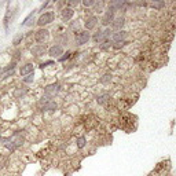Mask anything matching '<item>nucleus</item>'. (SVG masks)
I'll return each mask as SVG.
<instances>
[{
    "label": "nucleus",
    "mask_w": 176,
    "mask_h": 176,
    "mask_svg": "<svg viewBox=\"0 0 176 176\" xmlns=\"http://www.w3.org/2000/svg\"><path fill=\"white\" fill-rule=\"evenodd\" d=\"M0 72H2V66H0Z\"/></svg>",
    "instance_id": "nucleus-25"
},
{
    "label": "nucleus",
    "mask_w": 176,
    "mask_h": 176,
    "mask_svg": "<svg viewBox=\"0 0 176 176\" xmlns=\"http://www.w3.org/2000/svg\"><path fill=\"white\" fill-rule=\"evenodd\" d=\"M23 40H25V34H22V33H21V34H17V36L13 39V46H14V47L21 46Z\"/></svg>",
    "instance_id": "nucleus-18"
},
{
    "label": "nucleus",
    "mask_w": 176,
    "mask_h": 176,
    "mask_svg": "<svg viewBox=\"0 0 176 176\" xmlns=\"http://www.w3.org/2000/svg\"><path fill=\"white\" fill-rule=\"evenodd\" d=\"M95 0H84L83 3H81V4L84 6V7H94V6H95Z\"/></svg>",
    "instance_id": "nucleus-22"
},
{
    "label": "nucleus",
    "mask_w": 176,
    "mask_h": 176,
    "mask_svg": "<svg viewBox=\"0 0 176 176\" xmlns=\"http://www.w3.org/2000/svg\"><path fill=\"white\" fill-rule=\"evenodd\" d=\"M114 11L113 10H110V8H107L106 11H105V15H103V18H102V25L103 26H106V28H109V25H111V22L114 21Z\"/></svg>",
    "instance_id": "nucleus-11"
},
{
    "label": "nucleus",
    "mask_w": 176,
    "mask_h": 176,
    "mask_svg": "<svg viewBox=\"0 0 176 176\" xmlns=\"http://www.w3.org/2000/svg\"><path fill=\"white\" fill-rule=\"evenodd\" d=\"M59 91H61V84L59 83H51V84H48V86L44 87L43 92H44V96H47L48 99H52L59 94Z\"/></svg>",
    "instance_id": "nucleus-2"
},
{
    "label": "nucleus",
    "mask_w": 176,
    "mask_h": 176,
    "mask_svg": "<svg viewBox=\"0 0 176 176\" xmlns=\"http://www.w3.org/2000/svg\"><path fill=\"white\" fill-rule=\"evenodd\" d=\"M110 94L109 92H101L98 96H96V103L101 105V106H107L110 103Z\"/></svg>",
    "instance_id": "nucleus-14"
},
{
    "label": "nucleus",
    "mask_w": 176,
    "mask_h": 176,
    "mask_svg": "<svg viewBox=\"0 0 176 176\" xmlns=\"http://www.w3.org/2000/svg\"><path fill=\"white\" fill-rule=\"evenodd\" d=\"M34 69H36V66H34V63L32 62H25L23 65L19 66V74H21V77H25V76H29L32 74V73H34Z\"/></svg>",
    "instance_id": "nucleus-7"
},
{
    "label": "nucleus",
    "mask_w": 176,
    "mask_h": 176,
    "mask_svg": "<svg viewBox=\"0 0 176 176\" xmlns=\"http://www.w3.org/2000/svg\"><path fill=\"white\" fill-rule=\"evenodd\" d=\"M28 92H29V90L26 86H17V87H14L13 92H10V95L13 99L19 101V99H25V96L28 95Z\"/></svg>",
    "instance_id": "nucleus-4"
},
{
    "label": "nucleus",
    "mask_w": 176,
    "mask_h": 176,
    "mask_svg": "<svg viewBox=\"0 0 176 176\" xmlns=\"http://www.w3.org/2000/svg\"><path fill=\"white\" fill-rule=\"evenodd\" d=\"M33 81H34V73L22 77V84H23V86H26V84H33Z\"/></svg>",
    "instance_id": "nucleus-19"
},
{
    "label": "nucleus",
    "mask_w": 176,
    "mask_h": 176,
    "mask_svg": "<svg viewBox=\"0 0 176 176\" xmlns=\"http://www.w3.org/2000/svg\"><path fill=\"white\" fill-rule=\"evenodd\" d=\"M87 143H88V140H87L86 136H77L76 138V140H74V145H76V147H77L78 150H83V149L87 146Z\"/></svg>",
    "instance_id": "nucleus-17"
},
{
    "label": "nucleus",
    "mask_w": 176,
    "mask_h": 176,
    "mask_svg": "<svg viewBox=\"0 0 176 176\" xmlns=\"http://www.w3.org/2000/svg\"><path fill=\"white\" fill-rule=\"evenodd\" d=\"M54 65H55L54 61H46V62L40 63V67H42V69H46V67H48V66H54Z\"/></svg>",
    "instance_id": "nucleus-23"
},
{
    "label": "nucleus",
    "mask_w": 176,
    "mask_h": 176,
    "mask_svg": "<svg viewBox=\"0 0 176 176\" xmlns=\"http://www.w3.org/2000/svg\"><path fill=\"white\" fill-rule=\"evenodd\" d=\"M124 25H125V18L124 17H117V18H114V21L111 22V25L109 26V28L114 29L116 32H118V30H122Z\"/></svg>",
    "instance_id": "nucleus-15"
},
{
    "label": "nucleus",
    "mask_w": 176,
    "mask_h": 176,
    "mask_svg": "<svg viewBox=\"0 0 176 176\" xmlns=\"http://www.w3.org/2000/svg\"><path fill=\"white\" fill-rule=\"evenodd\" d=\"M151 6H153L154 8H161V7H164V6H165V3H164V2H154Z\"/></svg>",
    "instance_id": "nucleus-24"
},
{
    "label": "nucleus",
    "mask_w": 176,
    "mask_h": 176,
    "mask_svg": "<svg viewBox=\"0 0 176 176\" xmlns=\"http://www.w3.org/2000/svg\"><path fill=\"white\" fill-rule=\"evenodd\" d=\"M70 58H72V51H66V54H63L58 61H59V62H65V61H69Z\"/></svg>",
    "instance_id": "nucleus-21"
},
{
    "label": "nucleus",
    "mask_w": 176,
    "mask_h": 176,
    "mask_svg": "<svg viewBox=\"0 0 176 176\" xmlns=\"http://www.w3.org/2000/svg\"><path fill=\"white\" fill-rule=\"evenodd\" d=\"M46 52H47V48L44 44H33V46L30 47V54H32V57H34V58L43 57Z\"/></svg>",
    "instance_id": "nucleus-8"
},
{
    "label": "nucleus",
    "mask_w": 176,
    "mask_h": 176,
    "mask_svg": "<svg viewBox=\"0 0 176 176\" xmlns=\"http://www.w3.org/2000/svg\"><path fill=\"white\" fill-rule=\"evenodd\" d=\"M55 21V13L54 11H44L43 14H40L39 18H37V25L40 26V28H44V26L50 25V23H52Z\"/></svg>",
    "instance_id": "nucleus-1"
},
{
    "label": "nucleus",
    "mask_w": 176,
    "mask_h": 176,
    "mask_svg": "<svg viewBox=\"0 0 176 176\" xmlns=\"http://www.w3.org/2000/svg\"><path fill=\"white\" fill-rule=\"evenodd\" d=\"M73 17H74V10H73L72 7H67V6H65V7L61 10V18H62L63 22L70 21Z\"/></svg>",
    "instance_id": "nucleus-12"
},
{
    "label": "nucleus",
    "mask_w": 176,
    "mask_h": 176,
    "mask_svg": "<svg viewBox=\"0 0 176 176\" xmlns=\"http://www.w3.org/2000/svg\"><path fill=\"white\" fill-rule=\"evenodd\" d=\"M50 40V30L46 28H40L34 32V42L39 44H46Z\"/></svg>",
    "instance_id": "nucleus-3"
},
{
    "label": "nucleus",
    "mask_w": 176,
    "mask_h": 176,
    "mask_svg": "<svg viewBox=\"0 0 176 176\" xmlns=\"http://www.w3.org/2000/svg\"><path fill=\"white\" fill-rule=\"evenodd\" d=\"M111 77H113V76H111V73H106V74H103L101 78H99V83H101V84H107V83H110V81H111Z\"/></svg>",
    "instance_id": "nucleus-20"
},
{
    "label": "nucleus",
    "mask_w": 176,
    "mask_h": 176,
    "mask_svg": "<svg viewBox=\"0 0 176 176\" xmlns=\"http://www.w3.org/2000/svg\"><path fill=\"white\" fill-rule=\"evenodd\" d=\"M127 37H128V32L127 30H118V32H113L110 40L114 43H121V42H127Z\"/></svg>",
    "instance_id": "nucleus-10"
},
{
    "label": "nucleus",
    "mask_w": 176,
    "mask_h": 176,
    "mask_svg": "<svg viewBox=\"0 0 176 176\" xmlns=\"http://www.w3.org/2000/svg\"><path fill=\"white\" fill-rule=\"evenodd\" d=\"M36 14H37V10H33V11H32V13L29 14V15L26 17V18L21 22V26H28V28L33 26L34 23L37 22V19H36Z\"/></svg>",
    "instance_id": "nucleus-13"
},
{
    "label": "nucleus",
    "mask_w": 176,
    "mask_h": 176,
    "mask_svg": "<svg viewBox=\"0 0 176 176\" xmlns=\"http://www.w3.org/2000/svg\"><path fill=\"white\" fill-rule=\"evenodd\" d=\"M58 109V103L55 101H48L44 105H42V111H55Z\"/></svg>",
    "instance_id": "nucleus-16"
},
{
    "label": "nucleus",
    "mask_w": 176,
    "mask_h": 176,
    "mask_svg": "<svg viewBox=\"0 0 176 176\" xmlns=\"http://www.w3.org/2000/svg\"><path fill=\"white\" fill-rule=\"evenodd\" d=\"M91 39V34L88 30H80V32H76V36H74V43L76 46H84L90 42Z\"/></svg>",
    "instance_id": "nucleus-5"
},
{
    "label": "nucleus",
    "mask_w": 176,
    "mask_h": 176,
    "mask_svg": "<svg viewBox=\"0 0 176 176\" xmlns=\"http://www.w3.org/2000/svg\"><path fill=\"white\" fill-rule=\"evenodd\" d=\"M99 19L96 15H94V14H91V15H88L86 18V21H84V28H86V30H92V29L96 28V25H98Z\"/></svg>",
    "instance_id": "nucleus-9"
},
{
    "label": "nucleus",
    "mask_w": 176,
    "mask_h": 176,
    "mask_svg": "<svg viewBox=\"0 0 176 176\" xmlns=\"http://www.w3.org/2000/svg\"><path fill=\"white\" fill-rule=\"evenodd\" d=\"M47 54L51 58H58V59H59L63 55V47L61 46V44H54V46H51L47 50Z\"/></svg>",
    "instance_id": "nucleus-6"
}]
</instances>
